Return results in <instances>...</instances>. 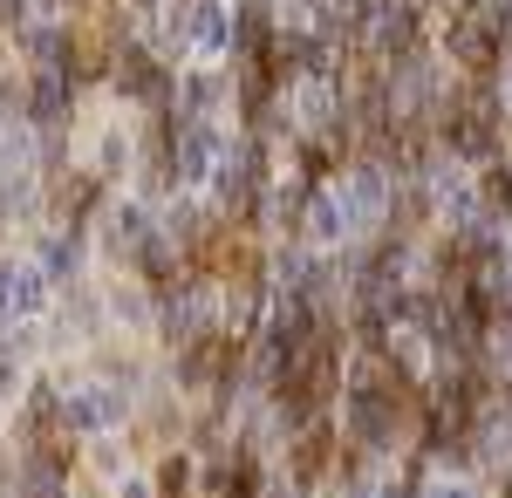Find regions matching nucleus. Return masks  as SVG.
<instances>
[{
	"mask_svg": "<svg viewBox=\"0 0 512 498\" xmlns=\"http://www.w3.org/2000/svg\"><path fill=\"white\" fill-rule=\"evenodd\" d=\"M253 485H260L253 451H239V458H226L219 471H212V492H219V498H253Z\"/></svg>",
	"mask_w": 512,
	"mask_h": 498,
	"instance_id": "nucleus-1",
	"label": "nucleus"
},
{
	"mask_svg": "<svg viewBox=\"0 0 512 498\" xmlns=\"http://www.w3.org/2000/svg\"><path fill=\"white\" fill-rule=\"evenodd\" d=\"M328 444H335L328 430H315V437H301V451H294V478H301V485H315L321 471H328Z\"/></svg>",
	"mask_w": 512,
	"mask_h": 498,
	"instance_id": "nucleus-2",
	"label": "nucleus"
},
{
	"mask_svg": "<svg viewBox=\"0 0 512 498\" xmlns=\"http://www.w3.org/2000/svg\"><path fill=\"white\" fill-rule=\"evenodd\" d=\"M158 492H164V498H185V492H192V471H185V464L171 458V464L158 471Z\"/></svg>",
	"mask_w": 512,
	"mask_h": 498,
	"instance_id": "nucleus-3",
	"label": "nucleus"
},
{
	"mask_svg": "<svg viewBox=\"0 0 512 498\" xmlns=\"http://www.w3.org/2000/svg\"><path fill=\"white\" fill-rule=\"evenodd\" d=\"M499 498H512V471H506V478H499Z\"/></svg>",
	"mask_w": 512,
	"mask_h": 498,
	"instance_id": "nucleus-4",
	"label": "nucleus"
}]
</instances>
